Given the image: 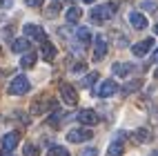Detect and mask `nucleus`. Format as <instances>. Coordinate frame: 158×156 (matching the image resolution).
<instances>
[{
	"mask_svg": "<svg viewBox=\"0 0 158 156\" xmlns=\"http://www.w3.org/2000/svg\"><path fill=\"white\" fill-rule=\"evenodd\" d=\"M43 58L47 60V62H51L56 58V47L49 43V40H43Z\"/></svg>",
	"mask_w": 158,
	"mask_h": 156,
	"instance_id": "aec40b11",
	"label": "nucleus"
},
{
	"mask_svg": "<svg viewBox=\"0 0 158 156\" xmlns=\"http://www.w3.org/2000/svg\"><path fill=\"white\" fill-rule=\"evenodd\" d=\"M129 23H131L134 29H145V27H147V18H145V14H140V11H131V14H129Z\"/></svg>",
	"mask_w": 158,
	"mask_h": 156,
	"instance_id": "2eb2a0df",
	"label": "nucleus"
},
{
	"mask_svg": "<svg viewBox=\"0 0 158 156\" xmlns=\"http://www.w3.org/2000/svg\"><path fill=\"white\" fill-rule=\"evenodd\" d=\"M154 62H158V49L154 51Z\"/></svg>",
	"mask_w": 158,
	"mask_h": 156,
	"instance_id": "7c9ffc66",
	"label": "nucleus"
},
{
	"mask_svg": "<svg viewBox=\"0 0 158 156\" xmlns=\"http://www.w3.org/2000/svg\"><path fill=\"white\" fill-rule=\"evenodd\" d=\"M0 5H2L5 9H9V7H11V0H0Z\"/></svg>",
	"mask_w": 158,
	"mask_h": 156,
	"instance_id": "c756f323",
	"label": "nucleus"
},
{
	"mask_svg": "<svg viewBox=\"0 0 158 156\" xmlns=\"http://www.w3.org/2000/svg\"><path fill=\"white\" fill-rule=\"evenodd\" d=\"M31 89V82L27 80V76H16L11 82H9V96H25V94Z\"/></svg>",
	"mask_w": 158,
	"mask_h": 156,
	"instance_id": "7ed1b4c3",
	"label": "nucleus"
},
{
	"mask_svg": "<svg viewBox=\"0 0 158 156\" xmlns=\"http://www.w3.org/2000/svg\"><path fill=\"white\" fill-rule=\"evenodd\" d=\"M140 85H143V80H140V78H136V80L127 82V85L123 87V94H131V91H136V89H138Z\"/></svg>",
	"mask_w": 158,
	"mask_h": 156,
	"instance_id": "5701e85b",
	"label": "nucleus"
},
{
	"mask_svg": "<svg viewBox=\"0 0 158 156\" xmlns=\"http://www.w3.org/2000/svg\"><path fill=\"white\" fill-rule=\"evenodd\" d=\"M36 60H38V56H36V51H25V54H23V60H20V67H23V69H31V67H34L36 65Z\"/></svg>",
	"mask_w": 158,
	"mask_h": 156,
	"instance_id": "a211bd4d",
	"label": "nucleus"
},
{
	"mask_svg": "<svg viewBox=\"0 0 158 156\" xmlns=\"http://www.w3.org/2000/svg\"><path fill=\"white\" fill-rule=\"evenodd\" d=\"M80 156H98V150L96 147H87V150H82Z\"/></svg>",
	"mask_w": 158,
	"mask_h": 156,
	"instance_id": "a878e982",
	"label": "nucleus"
},
{
	"mask_svg": "<svg viewBox=\"0 0 158 156\" xmlns=\"http://www.w3.org/2000/svg\"><path fill=\"white\" fill-rule=\"evenodd\" d=\"M111 71H114L116 76L125 78V76H129L131 71H134V65H131V62H116V65L111 67Z\"/></svg>",
	"mask_w": 158,
	"mask_h": 156,
	"instance_id": "4468645a",
	"label": "nucleus"
},
{
	"mask_svg": "<svg viewBox=\"0 0 158 156\" xmlns=\"http://www.w3.org/2000/svg\"><path fill=\"white\" fill-rule=\"evenodd\" d=\"M31 45H29V38H16L11 40V51H16V54H25V51H29Z\"/></svg>",
	"mask_w": 158,
	"mask_h": 156,
	"instance_id": "f3484780",
	"label": "nucleus"
},
{
	"mask_svg": "<svg viewBox=\"0 0 158 156\" xmlns=\"http://www.w3.org/2000/svg\"><path fill=\"white\" fill-rule=\"evenodd\" d=\"M54 107H56L54 98L47 96V94H43V96H38L34 103H31V114H34V116H40V114H45V112L54 109Z\"/></svg>",
	"mask_w": 158,
	"mask_h": 156,
	"instance_id": "f03ea898",
	"label": "nucleus"
},
{
	"mask_svg": "<svg viewBox=\"0 0 158 156\" xmlns=\"http://www.w3.org/2000/svg\"><path fill=\"white\" fill-rule=\"evenodd\" d=\"M82 2H85V5H91V2H94V0H82Z\"/></svg>",
	"mask_w": 158,
	"mask_h": 156,
	"instance_id": "72a5a7b5",
	"label": "nucleus"
},
{
	"mask_svg": "<svg viewBox=\"0 0 158 156\" xmlns=\"http://www.w3.org/2000/svg\"><path fill=\"white\" fill-rule=\"evenodd\" d=\"M25 156H40V152H38V147L34 143H27L25 145Z\"/></svg>",
	"mask_w": 158,
	"mask_h": 156,
	"instance_id": "393cba45",
	"label": "nucleus"
},
{
	"mask_svg": "<svg viewBox=\"0 0 158 156\" xmlns=\"http://www.w3.org/2000/svg\"><path fill=\"white\" fill-rule=\"evenodd\" d=\"M123 141H125V134H118L116 141L109 145V150H107L105 156H123Z\"/></svg>",
	"mask_w": 158,
	"mask_h": 156,
	"instance_id": "ddd939ff",
	"label": "nucleus"
},
{
	"mask_svg": "<svg viewBox=\"0 0 158 156\" xmlns=\"http://www.w3.org/2000/svg\"><path fill=\"white\" fill-rule=\"evenodd\" d=\"M152 47H154V38H145V40H140V43H136V45L131 47V54L138 56V58H143V56L149 54Z\"/></svg>",
	"mask_w": 158,
	"mask_h": 156,
	"instance_id": "9b49d317",
	"label": "nucleus"
},
{
	"mask_svg": "<svg viewBox=\"0 0 158 156\" xmlns=\"http://www.w3.org/2000/svg\"><path fill=\"white\" fill-rule=\"evenodd\" d=\"M65 18H67L69 25H76L78 20L82 18V9H80V7H69L67 11H65Z\"/></svg>",
	"mask_w": 158,
	"mask_h": 156,
	"instance_id": "6ab92c4d",
	"label": "nucleus"
},
{
	"mask_svg": "<svg viewBox=\"0 0 158 156\" xmlns=\"http://www.w3.org/2000/svg\"><path fill=\"white\" fill-rule=\"evenodd\" d=\"M154 34H158V23H156V25H154Z\"/></svg>",
	"mask_w": 158,
	"mask_h": 156,
	"instance_id": "2f4dec72",
	"label": "nucleus"
},
{
	"mask_svg": "<svg viewBox=\"0 0 158 156\" xmlns=\"http://www.w3.org/2000/svg\"><path fill=\"white\" fill-rule=\"evenodd\" d=\"M58 7H60L58 2H54V5H49V9H47V14H49V16H56V14H58Z\"/></svg>",
	"mask_w": 158,
	"mask_h": 156,
	"instance_id": "bb28decb",
	"label": "nucleus"
},
{
	"mask_svg": "<svg viewBox=\"0 0 158 156\" xmlns=\"http://www.w3.org/2000/svg\"><path fill=\"white\" fill-rule=\"evenodd\" d=\"M131 141L136 145H143V143H149L152 141V132L147 129V127H138L136 132H131Z\"/></svg>",
	"mask_w": 158,
	"mask_h": 156,
	"instance_id": "f8f14e48",
	"label": "nucleus"
},
{
	"mask_svg": "<svg viewBox=\"0 0 158 156\" xmlns=\"http://www.w3.org/2000/svg\"><path fill=\"white\" fill-rule=\"evenodd\" d=\"M140 7L145 9V11H156L158 2H156V0H140Z\"/></svg>",
	"mask_w": 158,
	"mask_h": 156,
	"instance_id": "b1692460",
	"label": "nucleus"
},
{
	"mask_svg": "<svg viewBox=\"0 0 158 156\" xmlns=\"http://www.w3.org/2000/svg\"><path fill=\"white\" fill-rule=\"evenodd\" d=\"M25 2H27V7H40L43 0H25Z\"/></svg>",
	"mask_w": 158,
	"mask_h": 156,
	"instance_id": "cd10ccee",
	"label": "nucleus"
},
{
	"mask_svg": "<svg viewBox=\"0 0 158 156\" xmlns=\"http://www.w3.org/2000/svg\"><path fill=\"white\" fill-rule=\"evenodd\" d=\"M76 118L85 125V127H94V125H98L100 123V116L94 109H82V112H78L76 114Z\"/></svg>",
	"mask_w": 158,
	"mask_h": 156,
	"instance_id": "0eeeda50",
	"label": "nucleus"
},
{
	"mask_svg": "<svg viewBox=\"0 0 158 156\" xmlns=\"http://www.w3.org/2000/svg\"><path fill=\"white\" fill-rule=\"evenodd\" d=\"M60 96L67 105H76L78 103V91H76V87H71L69 82H60Z\"/></svg>",
	"mask_w": 158,
	"mask_h": 156,
	"instance_id": "6e6552de",
	"label": "nucleus"
},
{
	"mask_svg": "<svg viewBox=\"0 0 158 156\" xmlns=\"http://www.w3.org/2000/svg\"><path fill=\"white\" fill-rule=\"evenodd\" d=\"M89 40H91V31H89L87 27H78V29H76V43H78L80 47H87Z\"/></svg>",
	"mask_w": 158,
	"mask_h": 156,
	"instance_id": "dca6fc26",
	"label": "nucleus"
},
{
	"mask_svg": "<svg viewBox=\"0 0 158 156\" xmlns=\"http://www.w3.org/2000/svg\"><path fill=\"white\" fill-rule=\"evenodd\" d=\"M149 156H158V150H154V152H152V154H149Z\"/></svg>",
	"mask_w": 158,
	"mask_h": 156,
	"instance_id": "473e14b6",
	"label": "nucleus"
},
{
	"mask_svg": "<svg viewBox=\"0 0 158 156\" xmlns=\"http://www.w3.org/2000/svg\"><path fill=\"white\" fill-rule=\"evenodd\" d=\"M23 31H25V38H29V40H38V43L47 40L43 27H38V25H34V23H27V25L23 27Z\"/></svg>",
	"mask_w": 158,
	"mask_h": 156,
	"instance_id": "423d86ee",
	"label": "nucleus"
},
{
	"mask_svg": "<svg viewBox=\"0 0 158 156\" xmlns=\"http://www.w3.org/2000/svg\"><path fill=\"white\" fill-rule=\"evenodd\" d=\"M116 14V5H100V7H94L91 9V23H96V25H102L105 20H109L111 16Z\"/></svg>",
	"mask_w": 158,
	"mask_h": 156,
	"instance_id": "f257e3e1",
	"label": "nucleus"
},
{
	"mask_svg": "<svg viewBox=\"0 0 158 156\" xmlns=\"http://www.w3.org/2000/svg\"><path fill=\"white\" fill-rule=\"evenodd\" d=\"M18 141H20L18 132H9V134H5V136H2V152H5L7 156H9V154H14Z\"/></svg>",
	"mask_w": 158,
	"mask_h": 156,
	"instance_id": "9d476101",
	"label": "nucleus"
},
{
	"mask_svg": "<svg viewBox=\"0 0 158 156\" xmlns=\"http://www.w3.org/2000/svg\"><path fill=\"white\" fill-rule=\"evenodd\" d=\"M154 78H158V69H156V71H154Z\"/></svg>",
	"mask_w": 158,
	"mask_h": 156,
	"instance_id": "f704fd0d",
	"label": "nucleus"
},
{
	"mask_svg": "<svg viewBox=\"0 0 158 156\" xmlns=\"http://www.w3.org/2000/svg\"><path fill=\"white\" fill-rule=\"evenodd\" d=\"M96 80H98V74H96V71H89V74H87L85 78H82V80H80V85L89 89V87H94V82H96Z\"/></svg>",
	"mask_w": 158,
	"mask_h": 156,
	"instance_id": "412c9836",
	"label": "nucleus"
},
{
	"mask_svg": "<svg viewBox=\"0 0 158 156\" xmlns=\"http://www.w3.org/2000/svg\"><path fill=\"white\" fill-rule=\"evenodd\" d=\"M118 85H116V80H102L100 85L96 87V96H100V98H109V96H114V94H118Z\"/></svg>",
	"mask_w": 158,
	"mask_h": 156,
	"instance_id": "39448f33",
	"label": "nucleus"
},
{
	"mask_svg": "<svg viewBox=\"0 0 158 156\" xmlns=\"http://www.w3.org/2000/svg\"><path fill=\"white\" fill-rule=\"evenodd\" d=\"M49 156H71V154H69V150L60 147V145H51V147H49Z\"/></svg>",
	"mask_w": 158,
	"mask_h": 156,
	"instance_id": "4be33fe9",
	"label": "nucleus"
},
{
	"mask_svg": "<svg viewBox=\"0 0 158 156\" xmlns=\"http://www.w3.org/2000/svg\"><path fill=\"white\" fill-rule=\"evenodd\" d=\"M94 136V132L89 127H76V129H69L67 132V141L69 143H85Z\"/></svg>",
	"mask_w": 158,
	"mask_h": 156,
	"instance_id": "20e7f679",
	"label": "nucleus"
},
{
	"mask_svg": "<svg viewBox=\"0 0 158 156\" xmlns=\"http://www.w3.org/2000/svg\"><path fill=\"white\" fill-rule=\"evenodd\" d=\"M85 62H78V65H73V71H85Z\"/></svg>",
	"mask_w": 158,
	"mask_h": 156,
	"instance_id": "c85d7f7f",
	"label": "nucleus"
},
{
	"mask_svg": "<svg viewBox=\"0 0 158 156\" xmlns=\"http://www.w3.org/2000/svg\"><path fill=\"white\" fill-rule=\"evenodd\" d=\"M107 56V38L105 36H96L94 38V60H102Z\"/></svg>",
	"mask_w": 158,
	"mask_h": 156,
	"instance_id": "1a4fd4ad",
	"label": "nucleus"
}]
</instances>
